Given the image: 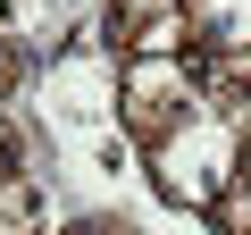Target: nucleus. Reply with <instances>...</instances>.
Listing matches in <instances>:
<instances>
[{"instance_id":"obj_1","label":"nucleus","mask_w":251,"mask_h":235,"mask_svg":"<svg viewBox=\"0 0 251 235\" xmlns=\"http://www.w3.org/2000/svg\"><path fill=\"white\" fill-rule=\"evenodd\" d=\"M143 176H151V193H159V202H176V210L209 218V210H218V193H226V185H243V135L226 126L218 109H193L176 135H159V143L143 151Z\"/></svg>"},{"instance_id":"obj_2","label":"nucleus","mask_w":251,"mask_h":235,"mask_svg":"<svg viewBox=\"0 0 251 235\" xmlns=\"http://www.w3.org/2000/svg\"><path fill=\"white\" fill-rule=\"evenodd\" d=\"M193 109H209L201 92V51L193 59H117V126L134 135L143 151L159 135H176Z\"/></svg>"},{"instance_id":"obj_3","label":"nucleus","mask_w":251,"mask_h":235,"mask_svg":"<svg viewBox=\"0 0 251 235\" xmlns=\"http://www.w3.org/2000/svg\"><path fill=\"white\" fill-rule=\"evenodd\" d=\"M25 92H34V109L50 118L59 135L117 126V51H67V59H50Z\"/></svg>"},{"instance_id":"obj_4","label":"nucleus","mask_w":251,"mask_h":235,"mask_svg":"<svg viewBox=\"0 0 251 235\" xmlns=\"http://www.w3.org/2000/svg\"><path fill=\"white\" fill-rule=\"evenodd\" d=\"M193 9V34H201V59H226V67H251V0H184Z\"/></svg>"},{"instance_id":"obj_5","label":"nucleus","mask_w":251,"mask_h":235,"mask_svg":"<svg viewBox=\"0 0 251 235\" xmlns=\"http://www.w3.org/2000/svg\"><path fill=\"white\" fill-rule=\"evenodd\" d=\"M193 51H201L193 9H159V17H143L134 34L117 42V59H193Z\"/></svg>"},{"instance_id":"obj_6","label":"nucleus","mask_w":251,"mask_h":235,"mask_svg":"<svg viewBox=\"0 0 251 235\" xmlns=\"http://www.w3.org/2000/svg\"><path fill=\"white\" fill-rule=\"evenodd\" d=\"M100 9H109V42H126L143 17H159V9H184V0H100Z\"/></svg>"},{"instance_id":"obj_7","label":"nucleus","mask_w":251,"mask_h":235,"mask_svg":"<svg viewBox=\"0 0 251 235\" xmlns=\"http://www.w3.org/2000/svg\"><path fill=\"white\" fill-rule=\"evenodd\" d=\"M17 84H25V76H17V67H9V59H0V101H9V92H17Z\"/></svg>"},{"instance_id":"obj_8","label":"nucleus","mask_w":251,"mask_h":235,"mask_svg":"<svg viewBox=\"0 0 251 235\" xmlns=\"http://www.w3.org/2000/svg\"><path fill=\"white\" fill-rule=\"evenodd\" d=\"M243 185H251V143H243Z\"/></svg>"}]
</instances>
